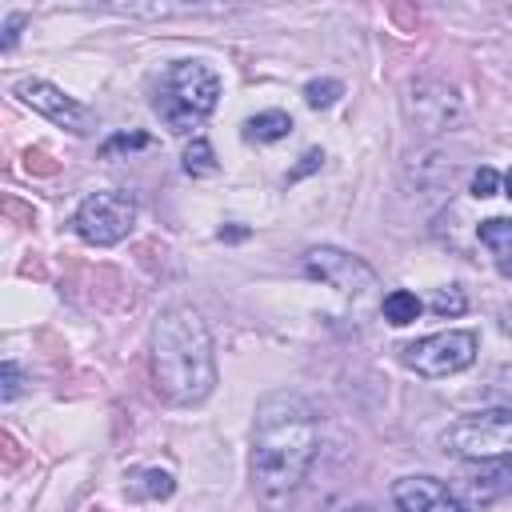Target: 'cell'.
I'll return each mask as SVG.
<instances>
[{
    "mask_svg": "<svg viewBox=\"0 0 512 512\" xmlns=\"http://www.w3.org/2000/svg\"><path fill=\"white\" fill-rule=\"evenodd\" d=\"M316 460V412L300 392H268L252 424V488L264 504H284Z\"/></svg>",
    "mask_w": 512,
    "mask_h": 512,
    "instance_id": "cell-1",
    "label": "cell"
},
{
    "mask_svg": "<svg viewBox=\"0 0 512 512\" xmlns=\"http://www.w3.org/2000/svg\"><path fill=\"white\" fill-rule=\"evenodd\" d=\"M152 380L168 404H200L216 388L208 324L196 308H168L152 324Z\"/></svg>",
    "mask_w": 512,
    "mask_h": 512,
    "instance_id": "cell-2",
    "label": "cell"
},
{
    "mask_svg": "<svg viewBox=\"0 0 512 512\" xmlns=\"http://www.w3.org/2000/svg\"><path fill=\"white\" fill-rule=\"evenodd\" d=\"M220 100V76L200 60H176L168 72V88L156 96V112L172 132H192Z\"/></svg>",
    "mask_w": 512,
    "mask_h": 512,
    "instance_id": "cell-3",
    "label": "cell"
},
{
    "mask_svg": "<svg viewBox=\"0 0 512 512\" xmlns=\"http://www.w3.org/2000/svg\"><path fill=\"white\" fill-rule=\"evenodd\" d=\"M444 448L460 460L512 456V408H484V412L460 416L444 432Z\"/></svg>",
    "mask_w": 512,
    "mask_h": 512,
    "instance_id": "cell-4",
    "label": "cell"
},
{
    "mask_svg": "<svg viewBox=\"0 0 512 512\" xmlns=\"http://www.w3.org/2000/svg\"><path fill=\"white\" fill-rule=\"evenodd\" d=\"M76 236L96 244V248H108V244H120L132 224H136V204L128 192H92L80 200L76 208Z\"/></svg>",
    "mask_w": 512,
    "mask_h": 512,
    "instance_id": "cell-5",
    "label": "cell"
},
{
    "mask_svg": "<svg viewBox=\"0 0 512 512\" xmlns=\"http://www.w3.org/2000/svg\"><path fill=\"white\" fill-rule=\"evenodd\" d=\"M472 360H476V332H468V328H448V332L424 336V340H416V344L404 348V364L412 372L428 376V380L456 376Z\"/></svg>",
    "mask_w": 512,
    "mask_h": 512,
    "instance_id": "cell-6",
    "label": "cell"
},
{
    "mask_svg": "<svg viewBox=\"0 0 512 512\" xmlns=\"http://www.w3.org/2000/svg\"><path fill=\"white\" fill-rule=\"evenodd\" d=\"M404 116H408V124H412L420 136H440V132H448V128L460 124L464 104H460L456 88H448L444 80L424 76V80H412V84H408Z\"/></svg>",
    "mask_w": 512,
    "mask_h": 512,
    "instance_id": "cell-7",
    "label": "cell"
},
{
    "mask_svg": "<svg viewBox=\"0 0 512 512\" xmlns=\"http://www.w3.org/2000/svg\"><path fill=\"white\" fill-rule=\"evenodd\" d=\"M304 268H308L312 280L336 288L340 296H348V300H356V304L368 300L372 288H376V272H372L360 256L340 252V248H312V252L304 256Z\"/></svg>",
    "mask_w": 512,
    "mask_h": 512,
    "instance_id": "cell-8",
    "label": "cell"
},
{
    "mask_svg": "<svg viewBox=\"0 0 512 512\" xmlns=\"http://www.w3.org/2000/svg\"><path fill=\"white\" fill-rule=\"evenodd\" d=\"M16 96H20L32 112H40V116H48L52 124L68 128L72 136H88V132L96 128V116H92L80 100L64 96V92H60L56 84H48V80H20V84H16Z\"/></svg>",
    "mask_w": 512,
    "mask_h": 512,
    "instance_id": "cell-9",
    "label": "cell"
},
{
    "mask_svg": "<svg viewBox=\"0 0 512 512\" xmlns=\"http://www.w3.org/2000/svg\"><path fill=\"white\" fill-rule=\"evenodd\" d=\"M392 500L400 512H468L464 500H456L440 480L432 476H404L392 484Z\"/></svg>",
    "mask_w": 512,
    "mask_h": 512,
    "instance_id": "cell-10",
    "label": "cell"
},
{
    "mask_svg": "<svg viewBox=\"0 0 512 512\" xmlns=\"http://www.w3.org/2000/svg\"><path fill=\"white\" fill-rule=\"evenodd\" d=\"M476 236H480V244L492 252L496 272L512 280V220H504V216H488V220L476 224Z\"/></svg>",
    "mask_w": 512,
    "mask_h": 512,
    "instance_id": "cell-11",
    "label": "cell"
},
{
    "mask_svg": "<svg viewBox=\"0 0 512 512\" xmlns=\"http://www.w3.org/2000/svg\"><path fill=\"white\" fill-rule=\"evenodd\" d=\"M292 132V116L288 112H256L248 124H244V140H256V144H276Z\"/></svg>",
    "mask_w": 512,
    "mask_h": 512,
    "instance_id": "cell-12",
    "label": "cell"
},
{
    "mask_svg": "<svg viewBox=\"0 0 512 512\" xmlns=\"http://www.w3.org/2000/svg\"><path fill=\"white\" fill-rule=\"evenodd\" d=\"M472 488L480 496H496V492H508L512 488V456H496V460H480L476 476H472Z\"/></svg>",
    "mask_w": 512,
    "mask_h": 512,
    "instance_id": "cell-13",
    "label": "cell"
},
{
    "mask_svg": "<svg viewBox=\"0 0 512 512\" xmlns=\"http://www.w3.org/2000/svg\"><path fill=\"white\" fill-rule=\"evenodd\" d=\"M172 492H176V480L168 472H160V468H144V472H136L128 480V496L132 500H164Z\"/></svg>",
    "mask_w": 512,
    "mask_h": 512,
    "instance_id": "cell-14",
    "label": "cell"
},
{
    "mask_svg": "<svg viewBox=\"0 0 512 512\" xmlns=\"http://www.w3.org/2000/svg\"><path fill=\"white\" fill-rule=\"evenodd\" d=\"M416 164H412V172L420 168V176H416V184L420 188H436V184H444V180H452V160L444 156V152H420V156H412Z\"/></svg>",
    "mask_w": 512,
    "mask_h": 512,
    "instance_id": "cell-15",
    "label": "cell"
},
{
    "mask_svg": "<svg viewBox=\"0 0 512 512\" xmlns=\"http://www.w3.org/2000/svg\"><path fill=\"white\" fill-rule=\"evenodd\" d=\"M380 312H384V320H388V324L404 328V324H412V320L420 316V300H416V292H408V288H396V292H388V296H384Z\"/></svg>",
    "mask_w": 512,
    "mask_h": 512,
    "instance_id": "cell-16",
    "label": "cell"
},
{
    "mask_svg": "<svg viewBox=\"0 0 512 512\" xmlns=\"http://www.w3.org/2000/svg\"><path fill=\"white\" fill-rule=\"evenodd\" d=\"M184 172H192V176H216V172H220L216 152H212V144H208L204 136H196V140L184 148Z\"/></svg>",
    "mask_w": 512,
    "mask_h": 512,
    "instance_id": "cell-17",
    "label": "cell"
},
{
    "mask_svg": "<svg viewBox=\"0 0 512 512\" xmlns=\"http://www.w3.org/2000/svg\"><path fill=\"white\" fill-rule=\"evenodd\" d=\"M340 96H344V84L332 80V76H324V80H308V84H304V100H308V108H332Z\"/></svg>",
    "mask_w": 512,
    "mask_h": 512,
    "instance_id": "cell-18",
    "label": "cell"
},
{
    "mask_svg": "<svg viewBox=\"0 0 512 512\" xmlns=\"http://www.w3.org/2000/svg\"><path fill=\"white\" fill-rule=\"evenodd\" d=\"M464 308H468V296H464L456 284L436 288V296H432V312H436V316H460Z\"/></svg>",
    "mask_w": 512,
    "mask_h": 512,
    "instance_id": "cell-19",
    "label": "cell"
},
{
    "mask_svg": "<svg viewBox=\"0 0 512 512\" xmlns=\"http://www.w3.org/2000/svg\"><path fill=\"white\" fill-rule=\"evenodd\" d=\"M152 140L144 136V132H120V136H112L108 144H104V160H112L116 152H132V148H148Z\"/></svg>",
    "mask_w": 512,
    "mask_h": 512,
    "instance_id": "cell-20",
    "label": "cell"
},
{
    "mask_svg": "<svg viewBox=\"0 0 512 512\" xmlns=\"http://www.w3.org/2000/svg\"><path fill=\"white\" fill-rule=\"evenodd\" d=\"M20 388H24L20 368H16L12 360H4V364H0V396H4V400H16V396H20Z\"/></svg>",
    "mask_w": 512,
    "mask_h": 512,
    "instance_id": "cell-21",
    "label": "cell"
},
{
    "mask_svg": "<svg viewBox=\"0 0 512 512\" xmlns=\"http://www.w3.org/2000/svg\"><path fill=\"white\" fill-rule=\"evenodd\" d=\"M496 188H500V176H496L492 168H476V172H472V196H476V200L496 196Z\"/></svg>",
    "mask_w": 512,
    "mask_h": 512,
    "instance_id": "cell-22",
    "label": "cell"
},
{
    "mask_svg": "<svg viewBox=\"0 0 512 512\" xmlns=\"http://www.w3.org/2000/svg\"><path fill=\"white\" fill-rule=\"evenodd\" d=\"M320 164H324V152H320V148H308V152L300 156V164H296V168L288 172V180H300V176H308V172H316Z\"/></svg>",
    "mask_w": 512,
    "mask_h": 512,
    "instance_id": "cell-23",
    "label": "cell"
},
{
    "mask_svg": "<svg viewBox=\"0 0 512 512\" xmlns=\"http://www.w3.org/2000/svg\"><path fill=\"white\" fill-rule=\"evenodd\" d=\"M20 24H24V12H12V16H8V24H4V52L16 44V36H20Z\"/></svg>",
    "mask_w": 512,
    "mask_h": 512,
    "instance_id": "cell-24",
    "label": "cell"
},
{
    "mask_svg": "<svg viewBox=\"0 0 512 512\" xmlns=\"http://www.w3.org/2000/svg\"><path fill=\"white\" fill-rule=\"evenodd\" d=\"M504 196L512 200V168H508V176H504Z\"/></svg>",
    "mask_w": 512,
    "mask_h": 512,
    "instance_id": "cell-25",
    "label": "cell"
},
{
    "mask_svg": "<svg viewBox=\"0 0 512 512\" xmlns=\"http://www.w3.org/2000/svg\"><path fill=\"white\" fill-rule=\"evenodd\" d=\"M344 512H376V508H368V504H352V508H344Z\"/></svg>",
    "mask_w": 512,
    "mask_h": 512,
    "instance_id": "cell-26",
    "label": "cell"
}]
</instances>
